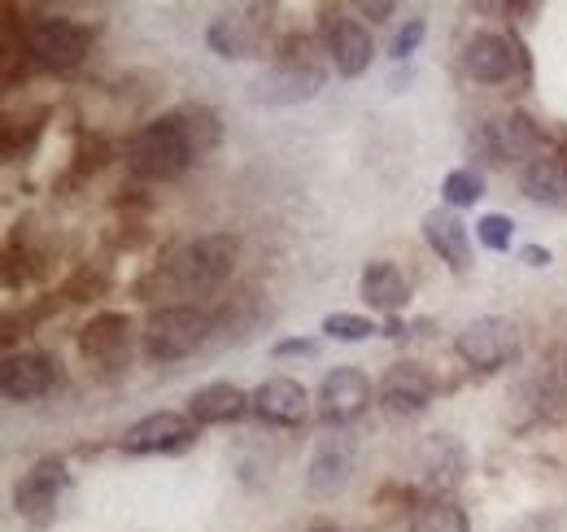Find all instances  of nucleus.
<instances>
[{
    "label": "nucleus",
    "mask_w": 567,
    "mask_h": 532,
    "mask_svg": "<svg viewBox=\"0 0 567 532\" xmlns=\"http://www.w3.org/2000/svg\"><path fill=\"white\" fill-rule=\"evenodd\" d=\"M132 319L127 315H118V310H105V315H96L83 332H79V349H83V358L87 362H96V367H123L127 358H132Z\"/></svg>",
    "instance_id": "15"
},
{
    "label": "nucleus",
    "mask_w": 567,
    "mask_h": 532,
    "mask_svg": "<svg viewBox=\"0 0 567 532\" xmlns=\"http://www.w3.org/2000/svg\"><path fill=\"white\" fill-rule=\"evenodd\" d=\"M245 410H254V398L245 393V389H236L231 380H214L206 389H197L193 398H188V415H193V423H236Z\"/></svg>",
    "instance_id": "21"
},
{
    "label": "nucleus",
    "mask_w": 567,
    "mask_h": 532,
    "mask_svg": "<svg viewBox=\"0 0 567 532\" xmlns=\"http://www.w3.org/2000/svg\"><path fill=\"white\" fill-rule=\"evenodd\" d=\"M371 406V380L358 371V367H337L323 376L319 385V398H315V410L328 428H346L354 423L358 415Z\"/></svg>",
    "instance_id": "8"
},
{
    "label": "nucleus",
    "mask_w": 567,
    "mask_h": 532,
    "mask_svg": "<svg viewBox=\"0 0 567 532\" xmlns=\"http://www.w3.org/2000/svg\"><path fill=\"white\" fill-rule=\"evenodd\" d=\"M511 236H515V223H511L506 214H485V218L476 223V241H481L489 254L511 249Z\"/></svg>",
    "instance_id": "26"
},
{
    "label": "nucleus",
    "mask_w": 567,
    "mask_h": 532,
    "mask_svg": "<svg viewBox=\"0 0 567 532\" xmlns=\"http://www.w3.org/2000/svg\"><path fill=\"white\" fill-rule=\"evenodd\" d=\"M350 480H354V441L337 428L332 437L319 441L315 459H310V467H306V489H310V498L332 502V498L346 493Z\"/></svg>",
    "instance_id": "9"
},
{
    "label": "nucleus",
    "mask_w": 567,
    "mask_h": 532,
    "mask_svg": "<svg viewBox=\"0 0 567 532\" xmlns=\"http://www.w3.org/2000/svg\"><path fill=\"white\" fill-rule=\"evenodd\" d=\"M193 415H179V410H157V415H144L141 423L127 428L123 437V450L127 454H166V450H184L193 441Z\"/></svg>",
    "instance_id": "13"
},
{
    "label": "nucleus",
    "mask_w": 567,
    "mask_h": 532,
    "mask_svg": "<svg viewBox=\"0 0 567 532\" xmlns=\"http://www.w3.org/2000/svg\"><path fill=\"white\" fill-rule=\"evenodd\" d=\"M519 258H524L528 266H546L550 263V249H542V245H524V249H519Z\"/></svg>",
    "instance_id": "31"
},
{
    "label": "nucleus",
    "mask_w": 567,
    "mask_h": 532,
    "mask_svg": "<svg viewBox=\"0 0 567 532\" xmlns=\"http://www.w3.org/2000/svg\"><path fill=\"white\" fill-rule=\"evenodd\" d=\"M323 332L332 336V340H367V336L375 332V324L362 319V315H350V310H337V315L323 319Z\"/></svg>",
    "instance_id": "27"
},
{
    "label": "nucleus",
    "mask_w": 567,
    "mask_h": 532,
    "mask_svg": "<svg viewBox=\"0 0 567 532\" xmlns=\"http://www.w3.org/2000/svg\"><path fill=\"white\" fill-rule=\"evenodd\" d=\"M267 27H271V9H262V4L227 9V13H218L210 22L206 44H210L218 58H227V62L258 58L262 53V40H267Z\"/></svg>",
    "instance_id": "6"
},
{
    "label": "nucleus",
    "mask_w": 567,
    "mask_h": 532,
    "mask_svg": "<svg viewBox=\"0 0 567 532\" xmlns=\"http://www.w3.org/2000/svg\"><path fill=\"white\" fill-rule=\"evenodd\" d=\"M240 258V241L218 232V236H202L193 245H184L179 254H171V263H162L141 284L144 301L157 297H206L223 279H231Z\"/></svg>",
    "instance_id": "2"
},
{
    "label": "nucleus",
    "mask_w": 567,
    "mask_h": 532,
    "mask_svg": "<svg viewBox=\"0 0 567 532\" xmlns=\"http://www.w3.org/2000/svg\"><path fill=\"white\" fill-rule=\"evenodd\" d=\"M362 301L371 310L398 315L411 301V279L402 275L398 263H367V270H362Z\"/></svg>",
    "instance_id": "22"
},
{
    "label": "nucleus",
    "mask_w": 567,
    "mask_h": 532,
    "mask_svg": "<svg viewBox=\"0 0 567 532\" xmlns=\"http://www.w3.org/2000/svg\"><path fill=\"white\" fill-rule=\"evenodd\" d=\"M323 53L328 62L337 66L341 79H358L362 70L371 66V31L358 22V18H346L341 9H323Z\"/></svg>",
    "instance_id": "7"
},
{
    "label": "nucleus",
    "mask_w": 567,
    "mask_h": 532,
    "mask_svg": "<svg viewBox=\"0 0 567 532\" xmlns=\"http://www.w3.org/2000/svg\"><path fill=\"white\" fill-rule=\"evenodd\" d=\"M559 385L567 389V345H564V354H559Z\"/></svg>",
    "instance_id": "33"
},
{
    "label": "nucleus",
    "mask_w": 567,
    "mask_h": 532,
    "mask_svg": "<svg viewBox=\"0 0 567 532\" xmlns=\"http://www.w3.org/2000/svg\"><path fill=\"white\" fill-rule=\"evenodd\" d=\"M315 349H319L315 340H280L271 354H276V358H310Z\"/></svg>",
    "instance_id": "29"
},
{
    "label": "nucleus",
    "mask_w": 567,
    "mask_h": 532,
    "mask_svg": "<svg viewBox=\"0 0 567 532\" xmlns=\"http://www.w3.org/2000/svg\"><path fill=\"white\" fill-rule=\"evenodd\" d=\"M519 188L542 205H567V162L564 157H533L519 175Z\"/></svg>",
    "instance_id": "23"
},
{
    "label": "nucleus",
    "mask_w": 567,
    "mask_h": 532,
    "mask_svg": "<svg viewBox=\"0 0 567 532\" xmlns=\"http://www.w3.org/2000/svg\"><path fill=\"white\" fill-rule=\"evenodd\" d=\"M424 236H427V245H432V254H436L441 263H450L454 270H467V266H472V232H467V223H463L450 205L427 209Z\"/></svg>",
    "instance_id": "20"
},
{
    "label": "nucleus",
    "mask_w": 567,
    "mask_h": 532,
    "mask_svg": "<svg viewBox=\"0 0 567 532\" xmlns=\"http://www.w3.org/2000/svg\"><path fill=\"white\" fill-rule=\"evenodd\" d=\"M454 354L476 371H497L519 354V324L506 315H481L458 332Z\"/></svg>",
    "instance_id": "5"
},
{
    "label": "nucleus",
    "mask_w": 567,
    "mask_h": 532,
    "mask_svg": "<svg viewBox=\"0 0 567 532\" xmlns=\"http://www.w3.org/2000/svg\"><path fill=\"white\" fill-rule=\"evenodd\" d=\"M254 410H258V419H267V423H276V428H292V423L306 419L310 393H306V385L292 380V376H271V380H262V385L254 389Z\"/></svg>",
    "instance_id": "17"
},
{
    "label": "nucleus",
    "mask_w": 567,
    "mask_h": 532,
    "mask_svg": "<svg viewBox=\"0 0 567 532\" xmlns=\"http://www.w3.org/2000/svg\"><path fill=\"white\" fill-rule=\"evenodd\" d=\"M92 44V31L79 27L71 18H44L35 31H31V58L44 70H71L83 62Z\"/></svg>",
    "instance_id": "10"
},
{
    "label": "nucleus",
    "mask_w": 567,
    "mask_h": 532,
    "mask_svg": "<svg viewBox=\"0 0 567 532\" xmlns=\"http://www.w3.org/2000/svg\"><path fill=\"white\" fill-rule=\"evenodd\" d=\"M214 319L197 306H157L144 324V354L153 362H179L206 345Z\"/></svg>",
    "instance_id": "4"
},
{
    "label": "nucleus",
    "mask_w": 567,
    "mask_h": 532,
    "mask_svg": "<svg viewBox=\"0 0 567 532\" xmlns=\"http://www.w3.org/2000/svg\"><path fill=\"white\" fill-rule=\"evenodd\" d=\"M485 197V180L476 175V171H450L445 175V184H441V201L450 205V209H463V205H476V201Z\"/></svg>",
    "instance_id": "25"
},
{
    "label": "nucleus",
    "mask_w": 567,
    "mask_h": 532,
    "mask_svg": "<svg viewBox=\"0 0 567 532\" xmlns=\"http://www.w3.org/2000/svg\"><path fill=\"white\" fill-rule=\"evenodd\" d=\"M358 9H362L371 22H380V18H389V13H393V4H389V0H375V4L367 0V4H358Z\"/></svg>",
    "instance_id": "32"
},
{
    "label": "nucleus",
    "mask_w": 567,
    "mask_h": 532,
    "mask_svg": "<svg viewBox=\"0 0 567 532\" xmlns=\"http://www.w3.org/2000/svg\"><path fill=\"white\" fill-rule=\"evenodd\" d=\"M328 70L319 49L306 40V35H288L280 44V53L271 58L267 74L258 79V101L267 105H297V101H310L319 88H323Z\"/></svg>",
    "instance_id": "3"
},
{
    "label": "nucleus",
    "mask_w": 567,
    "mask_h": 532,
    "mask_svg": "<svg viewBox=\"0 0 567 532\" xmlns=\"http://www.w3.org/2000/svg\"><path fill=\"white\" fill-rule=\"evenodd\" d=\"M506 532H555V520L550 515H524V520H515Z\"/></svg>",
    "instance_id": "30"
},
{
    "label": "nucleus",
    "mask_w": 567,
    "mask_h": 532,
    "mask_svg": "<svg viewBox=\"0 0 567 532\" xmlns=\"http://www.w3.org/2000/svg\"><path fill=\"white\" fill-rule=\"evenodd\" d=\"M58 380V367L44 354H13L0 367V393L9 401H35L44 398Z\"/></svg>",
    "instance_id": "19"
},
{
    "label": "nucleus",
    "mask_w": 567,
    "mask_h": 532,
    "mask_svg": "<svg viewBox=\"0 0 567 532\" xmlns=\"http://www.w3.org/2000/svg\"><path fill=\"white\" fill-rule=\"evenodd\" d=\"M415 467H420V480L427 489H454L463 480V471H467V450H463L458 437L432 432L420 446V454H415Z\"/></svg>",
    "instance_id": "18"
},
{
    "label": "nucleus",
    "mask_w": 567,
    "mask_h": 532,
    "mask_svg": "<svg viewBox=\"0 0 567 532\" xmlns=\"http://www.w3.org/2000/svg\"><path fill=\"white\" fill-rule=\"evenodd\" d=\"M411 532H472L467 524V515H463V507H454V502H427L415 511V520H411Z\"/></svg>",
    "instance_id": "24"
},
{
    "label": "nucleus",
    "mask_w": 567,
    "mask_h": 532,
    "mask_svg": "<svg viewBox=\"0 0 567 532\" xmlns=\"http://www.w3.org/2000/svg\"><path fill=\"white\" fill-rule=\"evenodd\" d=\"M481 149L489 153V157H497V162H533L537 157V149H542V127L528 119V114H502V119H494V123H485L481 127Z\"/></svg>",
    "instance_id": "16"
},
{
    "label": "nucleus",
    "mask_w": 567,
    "mask_h": 532,
    "mask_svg": "<svg viewBox=\"0 0 567 532\" xmlns=\"http://www.w3.org/2000/svg\"><path fill=\"white\" fill-rule=\"evenodd\" d=\"M218 119L202 105L175 110L127 140V171L136 180H175L218 144Z\"/></svg>",
    "instance_id": "1"
},
{
    "label": "nucleus",
    "mask_w": 567,
    "mask_h": 532,
    "mask_svg": "<svg viewBox=\"0 0 567 532\" xmlns=\"http://www.w3.org/2000/svg\"><path fill=\"white\" fill-rule=\"evenodd\" d=\"M463 62H467V74H472L476 83H511V79L524 70V53H519V44H515L511 35H502V31H481V35L467 40Z\"/></svg>",
    "instance_id": "11"
},
{
    "label": "nucleus",
    "mask_w": 567,
    "mask_h": 532,
    "mask_svg": "<svg viewBox=\"0 0 567 532\" xmlns=\"http://www.w3.org/2000/svg\"><path fill=\"white\" fill-rule=\"evenodd\" d=\"M432 393H436V380H432V371L420 367V362H398V367H389L384 380H380V406H384L393 419L424 415Z\"/></svg>",
    "instance_id": "12"
},
{
    "label": "nucleus",
    "mask_w": 567,
    "mask_h": 532,
    "mask_svg": "<svg viewBox=\"0 0 567 532\" xmlns=\"http://www.w3.org/2000/svg\"><path fill=\"white\" fill-rule=\"evenodd\" d=\"M424 35H427V22L424 18H411V22L398 31V40H393V58H398V62H406V58L424 44Z\"/></svg>",
    "instance_id": "28"
},
{
    "label": "nucleus",
    "mask_w": 567,
    "mask_h": 532,
    "mask_svg": "<svg viewBox=\"0 0 567 532\" xmlns=\"http://www.w3.org/2000/svg\"><path fill=\"white\" fill-rule=\"evenodd\" d=\"M62 489H66V467H62V459H40V463L22 475V484L13 493V507H18L22 520L44 524L58 511Z\"/></svg>",
    "instance_id": "14"
}]
</instances>
